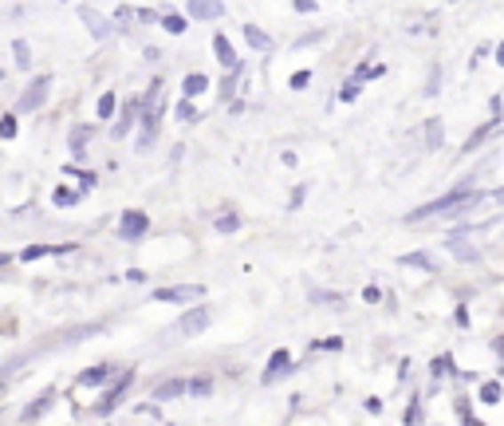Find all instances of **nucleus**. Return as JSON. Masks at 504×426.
<instances>
[{
	"mask_svg": "<svg viewBox=\"0 0 504 426\" xmlns=\"http://www.w3.org/2000/svg\"><path fill=\"white\" fill-rule=\"evenodd\" d=\"M363 301H366V304H379V301H382V293H379L374 285H366V288H363Z\"/></svg>",
	"mask_w": 504,
	"mask_h": 426,
	"instance_id": "35",
	"label": "nucleus"
},
{
	"mask_svg": "<svg viewBox=\"0 0 504 426\" xmlns=\"http://www.w3.org/2000/svg\"><path fill=\"white\" fill-rule=\"evenodd\" d=\"M489 197H492V202H500V205H504V189H492Z\"/></svg>",
	"mask_w": 504,
	"mask_h": 426,
	"instance_id": "42",
	"label": "nucleus"
},
{
	"mask_svg": "<svg viewBox=\"0 0 504 426\" xmlns=\"http://www.w3.org/2000/svg\"><path fill=\"white\" fill-rule=\"evenodd\" d=\"M213 225H217L221 233H236V229H241V217H236V213H221Z\"/></svg>",
	"mask_w": 504,
	"mask_h": 426,
	"instance_id": "23",
	"label": "nucleus"
},
{
	"mask_svg": "<svg viewBox=\"0 0 504 426\" xmlns=\"http://www.w3.org/2000/svg\"><path fill=\"white\" fill-rule=\"evenodd\" d=\"M311 84V71H296V76H292V87H296V92H300V87H308Z\"/></svg>",
	"mask_w": 504,
	"mask_h": 426,
	"instance_id": "37",
	"label": "nucleus"
},
{
	"mask_svg": "<svg viewBox=\"0 0 504 426\" xmlns=\"http://www.w3.org/2000/svg\"><path fill=\"white\" fill-rule=\"evenodd\" d=\"M0 269H8V257H4V253H0Z\"/></svg>",
	"mask_w": 504,
	"mask_h": 426,
	"instance_id": "44",
	"label": "nucleus"
},
{
	"mask_svg": "<svg viewBox=\"0 0 504 426\" xmlns=\"http://www.w3.org/2000/svg\"><path fill=\"white\" fill-rule=\"evenodd\" d=\"M126 280H131V285H142L146 273H142V269H131V273H126Z\"/></svg>",
	"mask_w": 504,
	"mask_h": 426,
	"instance_id": "40",
	"label": "nucleus"
},
{
	"mask_svg": "<svg viewBox=\"0 0 504 426\" xmlns=\"http://www.w3.org/2000/svg\"><path fill=\"white\" fill-rule=\"evenodd\" d=\"M111 364H99V367H87L84 375H79V387H107L111 383Z\"/></svg>",
	"mask_w": 504,
	"mask_h": 426,
	"instance_id": "10",
	"label": "nucleus"
},
{
	"mask_svg": "<svg viewBox=\"0 0 504 426\" xmlns=\"http://www.w3.org/2000/svg\"><path fill=\"white\" fill-rule=\"evenodd\" d=\"M0 139H16V119H12V115H4V119H0Z\"/></svg>",
	"mask_w": 504,
	"mask_h": 426,
	"instance_id": "29",
	"label": "nucleus"
},
{
	"mask_svg": "<svg viewBox=\"0 0 504 426\" xmlns=\"http://www.w3.org/2000/svg\"><path fill=\"white\" fill-rule=\"evenodd\" d=\"M453 320H457V328H469V312H465V308H457Z\"/></svg>",
	"mask_w": 504,
	"mask_h": 426,
	"instance_id": "39",
	"label": "nucleus"
},
{
	"mask_svg": "<svg viewBox=\"0 0 504 426\" xmlns=\"http://www.w3.org/2000/svg\"><path fill=\"white\" fill-rule=\"evenodd\" d=\"M173 115H178V123H197V107L189 103V99H181V103L173 107Z\"/></svg>",
	"mask_w": 504,
	"mask_h": 426,
	"instance_id": "22",
	"label": "nucleus"
},
{
	"mask_svg": "<svg viewBox=\"0 0 504 426\" xmlns=\"http://www.w3.org/2000/svg\"><path fill=\"white\" fill-rule=\"evenodd\" d=\"M449 367H453V364H449V356H437V359H434V375H437V379H442Z\"/></svg>",
	"mask_w": 504,
	"mask_h": 426,
	"instance_id": "36",
	"label": "nucleus"
},
{
	"mask_svg": "<svg viewBox=\"0 0 504 426\" xmlns=\"http://www.w3.org/2000/svg\"><path fill=\"white\" fill-rule=\"evenodd\" d=\"M91 134H95V126H76V131H71V150L84 154V147L91 142Z\"/></svg>",
	"mask_w": 504,
	"mask_h": 426,
	"instance_id": "20",
	"label": "nucleus"
},
{
	"mask_svg": "<svg viewBox=\"0 0 504 426\" xmlns=\"http://www.w3.org/2000/svg\"><path fill=\"white\" fill-rule=\"evenodd\" d=\"M146 229H150V217H146L142 210H126L123 221H118V237L123 241H139Z\"/></svg>",
	"mask_w": 504,
	"mask_h": 426,
	"instance_id": "4",
	"label": "nucleus"
},
{
	"mask_svg": "<svg viewBox=\"0 0 504 426\" xmlns=\"http://www.w3.org/2000/svg\"><path fill=\"white\" fill-rule=\"evenodd\" d=\"M497 63H500V68H504V44H500V48H497Z\"/></svg>",
	"mask_w": 504,
	"mask_h": 426,
	"instance_id": "43",
	"label": "nucleus"
},
{
	"mask_svg": "<svg viewBox=\"0 0 504 426\" xmlns=\"http://www.w3.org/2000/svg\"><path fill=\"white\" fill-rule=\"evenodd\" d=\"M189 16L194 20H217V16H225V4H189Z\"/></svg>",
	"mask_w": 504,
	"mask_h": 426,
	"instance_id": "17",
	"label": "nucleus"
},
{
	"mask_svg": "<svg viewBox=\"0 0 504 426\" xmlns=\"http://www.w3.org/2000/svg\"><path fill=\"white\" fill-rule=\"evenodd\" d=\"M311 301L316 304H339V296L335 293H311Z\"/></svg>",
	"mask_w": 504,
	"mask_h": 426,
	"instance_id": "38",
	"label": "nucleus"
},
{
	"mask_svg": "<svg viewBox=\"0 0 504 426\" xmlns=\"http://www.w3.org/2000/svg\"><path fill=\"white\" fill-rule=\"evenodd\" d=\"M115 95H103V99H99V119H111V115H115Z\"/></svg>",
	"mask_w": 504,
	"mask_h": 426,
	"instance_id": "28",
	"label": "nucleus"
},
{
	"mask_svg": "<svg viewBox=\"0 0 504 426\" xmlns=\"http://www.w3.org/2000/svg\"><path fill=\"white\" fill-rule=\"evenodd\" d=\"M406 422H410V426H418V422H421V403H418V398H414V403H410V411H406Z\"/></svg>",
	"mask_w": 504,
	"mask_h": 426,
	"instance_id": "33",
	"label": "nucleus"
},
{
	"mask_svg": "<svg viewBox=\"0 0 504 426\" xmlns=\"http://www.w3.org/2000/svg\"><path fill=\"white\" fill-rule=\"evenodd\" d=\"M209 324H213V312H209L205 304H197L178 320V335H197V332H205Z\"/></svg>",
	"mask_w": 504,
	"mask_h": 426,
	"instance_id": "3",
	"label": "nucleus"
},
{
	"mask_svg": "<svg viewBox=\"0 0 504 426\" xmlns=\"http://www.w3.org/2000/svg\"><path fill=\"white\" fill-rule=\"evenodd\" d=\"M476 395H481V403H500V383H481V391H476Z\"/></svg>",
	"mask_w": 504,
	"mask_h": 426,
	"instance_id": "25",
	"label": "nucleus"
},
{
	"mask_svg": "<svg viewBox=\"0 0 504 426\" xmlns=\"http://www.w3.org/2000/svg\"><path fill=\"white\" fill-rule=\"evenodd\" d=\"M158 301H166V304H189V301H197L201 296V285H178V288H158Z\"/></svg>",
	"mask_w": 504,
	"mask_h": 426,
	"instance_id": "6",
	"label": "nucleus"
},
{
	"mask_svg": "<svg viewBox=\"0 0 504 426\" xmlns=\"http://www.w3.org/2000/svg\"><path fill=\"white\" fill-rule=\"evenodd\" d=\"M359 92H363V84H355V79H351V84L339 87V99H343V103H355V99H359Z\"/></svg>",
	"mask_w": 504,
	"mask_h": 426,
	"instance_id": "26",
	"label": "nucleus"
},
{
	"mask_svg": "<svg viewBox=\"0 0 504 426\" xmlns=\"http://www.w3.org/2000/svg\"><path fill=\"white\" fill-rule=\"evenodd\" d=\"M497 131H500V123H484L481 131H473V134H469V142H465V154H473V150L481 147L484 139H492V134H497Z\"/></svg>",
	"mask_w": 504,
	"mask_h": 426,
	"instance_id": "14",
	"label": "nucleus"
},
{
	"mask_svg": "<svg viewBox=\"0 0 504 426\" xmlns=\"http://www.w3.org/2000/svg\"><path fill=\"white\" fill-rule=\"evenodd\" d=\"M476 202V194L469 186H457V189H449V194L442 197H434V202H426V205H418V210H410L406 221H426V217H437V213H461L465 205H473Z\"/></svg>",
	"mask_w": 504,
	"mask_h": 426,
	"instance_id": "1",
	"label": "nucleus"
},
{
	"mask_svg": "<svg viewBox=\"0 0 504 426\" xmlns=\"http://www.w3.org/2000/svg\"><path fill=\"white\" fill-rule=\"evenodd\" d=\"M52 398H56V395H40V398H36V403L28 406V411H24V422H32V419H40V414H48V406H52Z\"/></svg>",
	"mask_w": 504,
	"mask_h": 426,
	"instance_id": "19",
	"label": "nucleus"
},
{
	"mask_svg": "<svg viewBox=\"0 0 504 426\" xmlns=\"http://www.w3.org/2000/svg\"><path fill=\"white\" fill-rule=\"evenodd\" d=\"M209 87V76H201V71H194V76H186V84H181V92H186V99L194 103V95H201Z\"/></svg>",
	"mask_w": 504,
	"mask_h": 426,
	"instance_id": "16",
	"label": "nucleus"
},
{
	"mask_svg": "<svg viewBox=\"0 0 504 426\" xmlns=\"http://www.w3.org/2000/svg\"><path fill=\"white\" fill-rule=\"evenodd\" d=\"M402 265H410V269H426V273H434V261L426 257V253H406V257H402Z\"/></svg>",
	"mask_w": 504,
	"mask_h": 426,
	"instance_id": "21",
	"label": "nucleus"
},
{
	"mask_svg": "<svg viewBox=\"0 0 504 426\" xmlns=\"http://www.w3.org/2000/svg\"><path fill=\"white\" fill-rule=\"evenodd\" d=\"M492 351H497V356L504 359V335H497V340H492Z\"/></svg>",
	"mask_w": 504,
	"mask_h": 426,
	"instance_id": "41",
	"label": "nucleus"
},
{
	"mask_svg": "<svg viewBox=\"0 0 504 426\" xmlns=\"http://www.w3.org/2000/svg\"><path fill=\"white\" fill-rule=\"evenodd\" d=\"M131 383H134V375H131V371H126V375H118V379H115V383H111V387H107V395H103V403H99V406H95V414H99V419H107V414H111V411H115V406H118V403H123V398H126V391H131Z\"/></svg>",
	"mask_w": 504,
	"mask_h": 426,
	"instance_id": "2",
	"label": "nucleus"
},
{
	"mask_svg": "<svg viewBox=\"0 0 504 426\" xmlns=\"http://www.w3.org/2000/svg\"><path fill=\"white\" fill-rule=\"evenodd\" d=\"M162 24H166V32H173V36H181V32H186V20H181V16H166V20H162Z\"/></svg>",
	"mask_w": 504,
	"mask_h": 426,
	"instance_id": "31",
	"label": "nucleus"
},
{
	"mask_svg": "<svg viewBox=\"0 0 504 426\" xmlns=\"http://www.w3.org/2000/svg\"><path fill=\"white\" fill-rule=\"evenodd\" d=\"M63 174H68V178H79V182H84V189L95 186V174H87V170H79V166H63Z\"/></svg>",
	"mask_w": 504,
	"mask_h": 426,
	"instance_id": "27",
	"label": "nucleus"
},
{
	"mask_svg": "<svg viewBox=\"0 0 504 426\" xmlns=\"http://www.w3.org/2000/svg\"><path fill=\"white\" fill-rule=\"evenodd\" d=\"M178 395H189V379H166V383L154 387V398H158V403H170V398H178Z\"/></svg>",
	"mask_w": 504,
	"mask_h": 426,
	"instance_id": "9",
	"label": "nucleus"
},
{
	"mask_svg": "<svg viewBox=\"0 0 504 426\" xmlns=\"http://www.w3.org/2000/svg\"><path fill=\"white\" fill-rule=\"evenodd\" d=\"M12 52H16V68H32V56H28V40H16V44H12Z\"/></svg>",
	"mask_w": 504,
	"mask_h": 426,
	"instance_id": "24",
	"label": "nucleus"
},
{
	"mask_svg": "<svg viewBox=\"0 0 504 426\" xmlns=\"http://www.w3.org/2000/svg\"><path fill=\"white\" fill-rule=\"evenodd\" d=\"M213 52H217V60H221V68H225V71H241V60H236L233 44H228V40H225L221 32L213 36Z\"/></svg>",
	"mask_w": 504,
	"mask_h": 426,
	"instance_id": "8",
	"label": "nucleus"
},
{
	"mask_svg": "<svg viewBox=\"0 0 504 426\" xmlns=\"http://www.w3.org/2000/svg\"><path fill=\"white\" fill-rule=\"evenodd\" d=\"M316 351H343V340L339 335H332V340H319V343H311Z\"/></svg>",
	"mask_w": 504,
	"mask_h": 426,
	"instance_id": "30",
	"label": "nucleus"
},
{
	"mask_svg": "<svg viewBox=\"0 0 504 426\" xmlns=\"http://www.w3.org/2000/svg\"><path fill=\"white\" fill-rule=\"evenodd\" d=\"M244 40H249V48H256V52H272V48H276L272 36H264L260 28H252V24H244Z\"/></svg>",
	"mask_w": 504,
	"mask_h": 426,
	"instance_id": "13",
	"label": "nucleus"
},
{
	"mask_svg": "<svg viewBox=\"0 0 504 426\" xmlns=\"http://www.w3.org/2000/svg\"><path fill=\"white\" fill-rule=\"evenodd\" d=\"M48 87H52V76H36L32 87L20 95V111H40L48 103Z\"/></svg>",
	"mask_w": 504,
	"mask_h": 426,
	"instance_id": "5",
	"label": "nucleus"
},
{
	"mask_svg": "<svg viewBox=\"0 0 504 426\" xmlns=\"http://www.w3.org/2000/svg\"><path fill=\"white\" fill-rule=\"evenodd\" d=\"M79 16H84V20L91 24V36H95V40H103V36L111 32V24H107V20H99V16H91V8H79Z\"/></svg>",
	"mask_w": 504,
	"mask_h": 426,
	"instance_id": "18",
	"label": "nucleus"
},
{
	"mask_svg": "<svg viewBox=\"0 0 504 426\" xmlns=\"http://www.w3.org/2000/svg\"><path fill=\"white\" fill-rule=\"evenodd\" d=\"M209 387H213L209 379H194V383H189V395H209Z\"/></svg>",
	"mask_w": 504,
	"mask_h": 426,
	"instance_id": "34",
	"label": "nucleus"
},
{
	"mask_svg": "<svg viewBox=\"0 0 504 426\" xmlns=\"http://www.w3.org/2000/svg\"><path fill=\"white\" fill-rule=\"evenodd\" d=\"M453 257L457 261H476V249H469V245H453Z\"/></svg>",
	"mask_w": 504,
	"mask_h": 426,
	"instance_id": "32",
	"label": "nucleus"
},
{
	"mask_svg": "<svg viewBox=\"0 0 504 426\" xmlns=\"http://www.w3.org/2000/svg\"><path fill=\"white\" fill-rule=\"evenodd\" d=\"M288 367H292V356H288V351H272L268 367H264V383H272V379H280V371H288Z\"/></svg>",
	"mask_w": 504,
	"mask_h": 426,
	"instance_id": "12",
	"label": "nucleus"
},
{
	"mask_svg": "<svg viewBox=\"0 0 504 426\" xmlns=\"http://www.w3.org/2000/svg\"><path fill=\"white\" fill-rule=\"evenodd\" d=\"M76 249V245H28V249L20 253V261H40V257H68V253Z\"/></svg>",
	"mask_w": 504,
	"mask_h": 426,
	"instance_id": "7",
	"label": "nucleus"
},
{
	"mask_svg": "<svg viewBox=\"0 0 504 426\" xmlns=\"http://www.w3.org/2000/svg\"><path fill=\"white\" fill-rule=\"evenodd\" d=\"M142 111V99H131V103H126L123 107V119H118V126H115V139H126V131H131V126H134V115H139Z\"/></svg>",
	"mask_w": 504,
	"mask_h": 426,
	"instance_id": "11",
	"label": "nucleus"
},
{
	"mask_svg": "<svg viewBox=\"0 0 504 426\" xmlns=\"http://www.w3.org/2000/svg\"><path fill=\"white\" fill-rule=\"evenodd\" d=\"M52 202H56L60 210H68V205H79V202H84V189H68V186H60L56 194H52Z\"/></svg>",
	"mask_w": 504,
	"mask_h": 426,
	"instance_id": "15",
	"label": "nucleus"
}]
</instances>
